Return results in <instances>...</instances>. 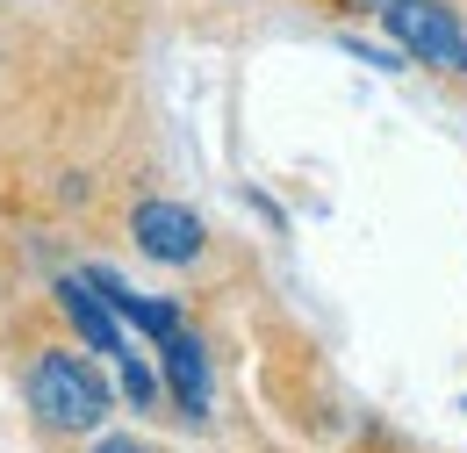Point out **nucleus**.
Segmentation results:
<instances>
[{
  "label": "nucleus",
  "instance_id": "obj_9",
  "mask_svg": "<svg viewBox=\"0 0 467 453\" xmlns=\"http://www.w3.org/2000/svg\"><path fill=\"white\" fill-rule=\"evenodd\" d=\"M461 410H467V403H461Z\"/></svg>",
  "mask_w": 467,
  "mask_h": 453
},
{
  "label": "nucleus",
  "instance_id": "obj_6",
  "mask_svg": "<svg viewBox=\"0 0 467 453\" xmlns=\"http://www.w3.org/2000/svg\"><path fill=\"white\" fill-rule=\"evenodd\" d=\"M87 281L109 295V310L122 317V332H130V339H144V345H166V339L180 332V324H187L173 295H144V288H130V281H122L116 267H101V259L87 267Z\"/></svg>",
  "mask_w": 467,
  "mask_h": 453
},
{
  "label": "nucleus",
  "instance_id": "obj_1",
  "mask_svg": "<svg viewBox=\"0 0 467 453\" xmlns=\"http://www.w3.org/2000/svg\"><path fill=\"white\" fill-rule=\"evenodd\" d=\"M22 403H29L36 432H51V439H94V432H109L122 389L101 374V353H87L72 339V345H29V360H22Z\"/></svg>",
  "mask_w": 467,
  "mask_h": 453
},
{
  "label": "nucleus",
  "instance_id": "obj_4",
  "mask_svg": "<svg viewBox=\"0 0 467 453\" xmlns=\"http://www.w3.org/2000/svg\"><path fill=\"white\" fill-rule=\"evenodd\" d=\"M51 310L65 317V332L87 345V353H101V360H122V353H137V345H130V332H122V317L109 310V295L87 281V267L51 281Z\"/></svg>",
  "mask_w": 467,
  "mask_h": 453
},
{
  "label": "nucleus",
  "instance_id": "obj_5",
  "mask_svg": "<svg viewBox=\"0 0 467 453\" xmlns=\"http://www.w3.org/2000/svg\"><path fill=\"white\" fill-rule=\"evenodd\" d=\"M159 353V374H166V396H173V417L187 425H209V403H216V367H209V345L202 332H187L180 324L166 345H151Z\"/></svg>",
  "mask_w": 467,
  "mask_h": 453
},
{
  "label": "nucleus",
  "instance_id": "obj_2",
  "mask_svg": "<svg viewBox=\"0 0 467 453\" xmlns=\"http://www.w3.org/2000/svg\"><path fill=\"white\" fill-rule=\"evenodd\" d=\"M381 29L410 65H431V72H453L467 79V22L461 7L446 0H381Z\"/></svg>",
  "mask_w": 467,
  "mask_h": 453
},
{
  "label": "nucleus",
  "instance_id": "obj_7",
  "mask_svg": "<svg viewBox=\"0 0 467 453\" xmlns=\"http://www.w3.org/2000/svg\"><path fill=\"white\" fill-rule=\"evenodd\" d=\"M116 367H122V374H116V389H122V403H130V410H137V417H151V410H159V403H166V374H159V367H151V360H137V353H122Z\"/></svg>",
  "mask_w": 467,
  "mask_h": 453
},
{
  "label": "nucleus",
  "instance_id": "obj_3",
  "mask_svg": "<svg viewBox=\"0 0 467 453\" xmlns=\"http://www.w3.org/2000/svg\"><path fill=\"white\" fill-rule=\"evenodd\" d=\"M130 245L151 259V267H202L209 259V224L173 202V195H144L130 209Z\"/></svg>",
  "mask_w": 467,
  "mask_h": 453
},
{
  "label": "nucleus",
  "instance_id": "obj_8",
  "mask_svg": "<svg viewBox=\"0 0 467 453\" xmlns=\"http://www.w3.org/2000/svg\"><path fill=\"white\" fill-rule=\"evenodd\" d=\"M94 453H159L151 439H130V432H109V439H94Z\"/></svg>",
  "mask_w": 467,
  "mask_h": 453
}]
</instances>
